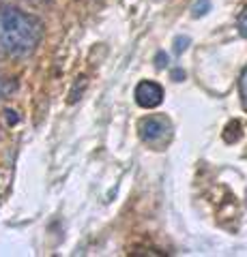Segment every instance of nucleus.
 <instances>
[{
	"label": "nucleus",
	"instance_id": "2",
	"mask_svg": "<svg viewBox=\"0 0 247 257\" xmlns=\"http://www.w3.org/2000/svg\"><path fill=\"white\" fill-rule=\"evenodd\" d=\"M172 133V124L166 116H148L140 122V138L148 146H159Z\"/></svg>",
	"mask_w": 247,
	"mask_h": 257
},
{
	"label": "nucleus",
	"instance_id": "4",
	"mask_svg": "<svg viewBox=\"0 0 247 257\" xmlns=\"http://www.w3.org/2000/svg\"><path fill=\"white\" fill-rule=\"evenodd\" d=\"M209 9H211V0H196L191 11H194V18H200V15L209 13Z\"/></svg>",
	"mask_w": 247,
	"mask_h": 257
},
{
	"label": "nucleus",
	"instance_id": "7",
	"mask_svg": "<svg viewBox=\"0 0 247 257\" xmlns=\"http://www.w3.org/2000/svg\"><path fill=\"white\" fill-rule=\"evenodd\" d=\"M3 3H7V5L22 3V5H35V7H41V5H45V3H47V0H3Z\"/></svg>",
	"mask_w": 247,
	"mask_h": 257
},
{
	"label": "nucleus",
	"instance_id": "1",
	"mask_svg": "<svg viewBox=\"0 0 247 257\" xmlns=\"http://www.w3.org/2000/svg\"><path fill=\"white\" fill-rule=\"evenodd\" d=\"M43 39V24L37 15L20 7H0V52L13 58L33 54Z\"/></svg>",
	"mask_w": 247,
	"mask_h": 257
},
{
	"label": "nucleus",
	"instance_id": "6",
	"mask_svg": "<svg viewBox=\"0 0 247 257\" xmlns=\"http://www.w3.org/2000/svg\"><path fill=\"white\" fill-rule=\"evenodd\" d=\"M238 32L247 39V9H243V13L238 15Z\"/></svg>",
	"mask_w": 247,
	"mask_h": 257
},
{
	"label": "nucleus",
	"instance_id": "3",
	"mask_svg": "<svg viewBox=\"0 0 247 257\" xmlns=\"http://www.w3.org/2000/svg\"><path fill=\"white\" fill-rule=\"evenodd\" d=\"M163 101V88L157 82H140L135 86V103L144 109H155Z\"/></svg>",
	"mask_w": 247,
	"mask_h": 257
},
{
	"label": "nucleus",
	"instance_id": "5",
	"mask_svg": "<svg viewBox=\"0 0 247 257\" xmlns=\"http://www.w3.org/2000/svg\"><path fill=\"white\" fill-rule=\"evenodd\" d=\"M238 90H241V99H243V105L247 109V67L241 73V79H238Z\"/></svg>",
	"mask_w": 247,
	"mask_h": 257
}]
</instances>
